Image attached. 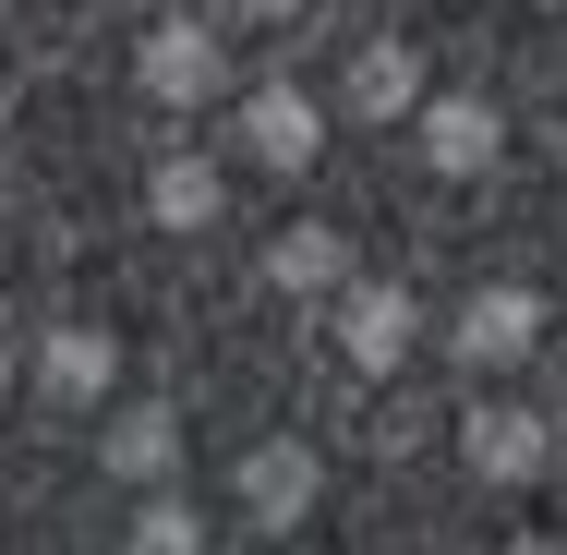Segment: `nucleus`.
Instances as JSON below:
<instances>
[{
    "label": "nucleus",
    "instance_id": "nucleus-18",
    "mask_svg": "<svg viewBox=\"0 0 567 555\" xmlns=\"http://www.w3.org/2000/svg\"><path fill=\"white\" fill-rule=\"evenodd\" d=\"M241 12H290V0H241Z\"/></svg>",
    "mask_w": 567,
    "mask_h": 555
},
{
    "label": "nucleus",
    "instance_id": "nucleus-13",
    "mask_svg": "<svg viewBox=\"0 0 567 555\" xmlns=\"http://www.w3.org/2000/svg\"><path fill=\"white\" fill-rule=\"evenodd\" d=\"M411 85H423V61H411V49H362V61H350V110H411Z\"/></svg>",
    "mask_w": 567,
    "mask_h": 555
},
{
    "label": "nucleus",
    "instance_id": "nucleus-10",
    "mask_svg": "<svg viewBox=\"0 0 567 555\" xmlns=\"http://www.w3.org/2000/svg\"><path fill=\"white\" fill-rule=\"evenodd\" d=\"M121 555H206V520H194V507H182V495L157 483V495H145V507L121 520Z\"/></svg>",
    "mask_w": 567,
    "mask_h": 555
},
{
    "label": "nucleus",
    "instance_id": "nucleus-11",
    "mask_svg": "<svg viewBox=\"0 0 567 555\" xmlns=\"http://www.w3.org/2000/svg\"><path fill=\"white\" fill-rule=\"evenodd\" d=\"M339 229H278V241H266V278H278V290H339Z\"/></svg>",
    "mask_w": 567,
    "mask_h": 555
},
{
    "label": "nucleus",
    "instance_id": "nucleus-5",
    "mask_svg": "<svg viewBox=\"0 0 567 555\" xmlns=\"http://www.w3.org/2000/svg\"><path fill=\"white\" fill-rule=\"evenodd\" d=\"M411 338H423L411 290H350V302H339V350H350V374H399V362H411Z\"/></svg>",
    "mask_w": 567,
    "mask_h": 555
},
{
    "label": "nucleus",
    "instance_id": "nucleus-1",
    "mask_svg": "<svg viewBox=\"0 0 567 555\" xmlns=\"http://www.w3.org/2000/svg\"><path fill=\"white\" fill-rule=\"evenodd\" d=\"M24 387H37L49 411H110V387H121V338H110V327H85V315L37 327V338H24Z\"/></svg>",
    "mask_w": 567,
    "mask_h": 555
},
{
    "label": "nucleus",
    "instance_id": "nucleus-4",
    "mask_svg": "<svg viewBox=\"0 0 567 555\" xmlns=\"http://www.w3.org/2000/svg\"><path fill=\"white\" fill-rule=\"evenodd\" d=\"M133 85H145L157 110H206V97H218V37H206L194 12L145 24V49H133Z\"/></svg>",
    "mask_w": 567,
    "mask_h": 555
},
{
    "label": "nucleus",
    "instance_id": "nucleus-2",
    "mask_svg": "<svg viewBox=\"0 0 567 555\" xmlns=\"http://www.w3.org/2000/svg\"><path fill=\"white\" fill-rule=\"evenodd\" d=\"M229 495H241V520H254V532H302V520H315V495H327V471H315V446H302V435H266V446H241Z\"/></svg>",
    "mask_w": 567,
    "mask_h": 555
},
{
    "label": "nucleus",
    "instance_id": "nucleus-8",
    "mask_svg": "<svg viewBox=\"0 0 567 555\" xmlns=\"http://www.w3.org/2000/svg\"><path fill=\"white\" fill-rule=\"evenodd\" d=\"M241 145H254L266 169H315V97L254 85V97H241Z\"/></svg>",
    "mask_w": 567,
    "mask_h": 555
},
{
    "label": "nucleus",
    "instance_id": "nucleus-6",
    "mask_svg": "<svg viewBox=\"0 0 567 555\" xmlns=\"http://www.w3.org/2000/svg\"><path fill=\"white\" fill-rule=\"evenodd\" d=\"M532 327H544V302H532V290H483V302H458V338H447V350L483 374V362H519Z\"/></svg>",
    "mask_w": 567,
    "mask_h": 555
},
{
    "label": "nucleus",
    "instance_id": "nucleus-3",
    "mask_svg": "<svg viewBox=\"0 0 567 555\" xmlns=\"http://www.w3.org/2000/svg\"><path fill=\"white\" fill-rule=\"evenodd\" d=\"M97 471H110V483H133V495L182 483V411H169V399H110V435H97Z\"/></svg>",
    "mask_w": 567,
    "mask_h": 555
},
{
    "label": "nucleus",
    "instance_id": "nucleus-12",
    "mask_svg": "<svg viewBox=\"0 0 567 555\" xmlns=\"http://www.w3.org/2000/svg\"><path fill=\"white\" fill-rule=\"evenodd\" d=\"M423 157H435V169H483V157H495V121L471 110V97L423 110Z\"/></svg>",
    "mask_w": 567,
    "mask_h": 555
},
{
    "label": "nucleus",
    "instance_id": "nucleus-7",
    "mask_svg": "<svg viewBox=\"0 0 567 555\" xmlns=\"http://www.w3.org/2000/svg\"><path fill=\"white\" fill-rule=\"evenodd\" d=\"M145 218H157V229H206V218H218V157H194V145L145 157Z\"/></svg>",
    "mask_w": 567,
    "mask_h": 555
},
{
    "label": "nucleus",
    "instance_id": "nucleus-16",
    "mask_svg": "<svg viewBox=\"0 0 567 555\" xmlns=\"http://www.w3.org/2000/svg\"><path fill=\"white\" fill-rule=\"evenodd\" d=\"M544 446H556V459H567V411H556V423H544Z\"/></svg>",
    "mask_w": 567,
    "mask_h": 555
},
{
    "label": "nucleus",
    "instance_id": "nucleus-15",
    "mask_svg": "<svg viewBox=\"0 0 567 555\" xmlns=\"http://www.w3.org/2000/svg\"><path fill=\"white\" fill-rule=\"evenodd\" d=\"M0 218H12V145H0Z\"/></svg>",
    "mask_w": 567,
    "mask_h": 555
},
{
    "label": "nucleus",
    "instance_id": "nucleus-14",
    "mask_svg": "<svg viewBox=\"0 0 567 555\" xmlns=\"http://www.w3.org/2000/svg\"><path fill=\"white\" fill-rule=\"evenodd\" d=\"M12 387H24V338L0 327V411H12Z\"/></svg>",
    "mask_w": 567,
    "mask_h": 555
},
{
    "label": "nucleus",
    "instance_id": "nucleus-17",
    "mask_svg": "<svg viewBox=\"0 0 567 555\" xmlns=\"http://www.w3.org/2000/svg\"><path fill=\"white\" fill-rule=\"evenodd\" d=\"M507 555H567V544H544V532H532V544H507Z\"/></svg>",
    "mask_w": 567,
    "mask_h": 555
},
{
    "label": "nucleus",
    "instance_id": "nucleus-9",
    "mask_svg": "<svg viewBox=\"0 0 567 555\" xmlns=\"http://www.w3.org/2000/svg\"><path fill=\"white\" fill-rule=\"evenodd\" d=\"M458 446H471V471H483V483H532V471L556 459L532 411H471V423H458Z\"/></svg>",
    "mask_w": 567,
    "mask_h": 555
}]
</instances>
